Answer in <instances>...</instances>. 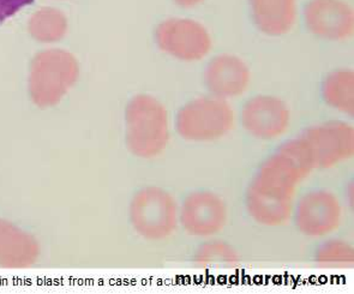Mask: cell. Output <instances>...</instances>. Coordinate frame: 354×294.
Returning <instances> with one entry per match:
<instances>
[{
  "label": "cell",
  "instance_id": "5b68a950",
  "mask_svg": "<svg viewBox=\"0 0 354 294\" xmlns=\"http://www.w3.org/2000/svg\"><path fill=\"white\" fill-rule=\"evenodd\" d=\"M130 221L143 239L161 241L177 231L179 205L167 190L159 186H146L132 197Z\"/></svg>",
  "mask_w": 354,
  "mask_h": 294
},
{
  "label": "cell",
  "instance_id": "ba28073f",
  "mask_svg": "<svg viewBox=\"0 0 354 294\" xmlns=\"http://www.w3.org/2000/svg\"><path fill=\"white\" fill-rule=\"evenodd\" d=\"M227 219L225 201L212 191H192L179 207V223L187 235L196 238L218 235L226 226Z\"/></svg>",
  "mask_w": 354,
  "mask_h": 294
},
{
  "label": "cell",
  "instance_id": "d6986e66",
  "mask_svg": "<svg viewBox=\"0 0 354 294\" xmlns=\"http://www.w3.org/2000/svg\"><path fill=\"white\" fill-rule=\"evenodd\" d=\"M34 0H0V24L17 14L21 9L32 4Z\"/></svg>",
  "mask_w": 354,
  "mask_h": 294
},
{
  "label": "cell",
  "instance_id": "e0dca14e",
  "mask_svg": "<svg viewBox=\"0 0 354 294\" xmlns=\"http://www.w3.org/2000/svg\"><path fill=\"white\" fill-rule=\"evenodd\" d=\"M195 266L201 268H233L241 261L236 250L221 240H209L196 250L192 257Z\"/></svg>",
  "mask_w": 354,
  "mask_h": 294
},
{
  "label": "cell",
  "instance_id": "52a82bcc",
  "mask_svg": "<svg viewBox=\"0 0 354 294\" xmlns=\"http://www.w3.org/2000/svg\"><path fill=\"white\" fill-rule=\"evenodd\" d=\"M297 230L309 238H323L337 231L342 220V207L335 194L328 190L306 192L295 204Z\"/></svg>",
  "mask_w": 354,
  "mask_h": 294
},
{
  "label": "cell",
  "instance_id": "7a4b0ae2",
  "mask_svg": "<svg viewBox=\"0 0 354 294\" xmlns=\"http://www.w3.org/2000/svg\"><path fill=\"white\" fill-rule=\"evenodd\" d=\"M171 138L167 109L149 94L132 98L125 109V140L132 154L155 158L164 153Z\"/></svg>",
  "mask_w": 354,
  "mask_h": 294
},
{
  "label": "cell",
  "instance_id": "5bb4252c",
  "mask_svg": "<svg viewBox=\"0 0 354 294\" xmlns=\"http://www.w3.org/2000/svg\"><path fill=\"white\" fill-rule=\"evenodd\" d=\"M40 255L37 240L14 223L0 219V266L28 268L37 262Z\"/></svg>",
  "mask_w": 354,
  "mask_h": 294
},
{
  "label": "cell",
  "instance_id": "9a60e30c",
  "mask_svg": "<svg viewBox=\"0 0 354 294\" xmlns=\"http://www.w3.org/2000/svg\"><path fill=\"white\" fill-rule=\"evenodd\" d=\"M324 102L347 117L354 116V73L351 68H337L327 75L322 83Z\"/></svg>",
  "mask_w": 354,
  "mask_h": 294
},
{
  "label": "cell",
  "instance_id": "30bf717a",
  "mask_svg": "<svg viewBox=\"0 0 354 294\" xmlns=\"http://www.w3.org/2000/svg\"><path fill=\"white\" fill-rule=\"evenodd\" d=\"M241 120L244 130L254 138L277 140L288 130L291 111L277 96L254 95L243 106Z\"/></svg>",
  "mask_w": 354,
  "mask_h": 294
},
{
  "label": "cell",
  "instance_id": "6da1fadb",
  "mask_svg": "<svg viewBox=\"0 0 354 294\" xmlns=\"http://www.w3.org/2000/svg\"><path fill=\"white\" fill-rule=\"evenodd\" d=\"M316 169L304 137L287 140L259 166L246 191V210L263 226L277 227L290 221L300 184Z\"/></svg>",
  "mask_w": 354,
  "mask_h": 294
},
{
  "label": "cell",
  "instance_id": "8992f818",
  "mask_svg": "<svg viewBox=\"0 0 354 294\" xmlns=\"http://www.w3.org/2000/svg\"><path fill=\"white\" fill-rule=\"evenodd\" d=\"M155 44L162 53L184 63L205 59L213 48V37L202 23L185 17L160 22L154 32Z\"/></svg>",
  "mask_w": 354,
  "mask_h": 294
},
{
  "label": "cell",
  "instance_id": "8fae6325",
  "mask_svg": "<svg viewBox=\"0 0 354 294\" xmlns=\"http://www.w3.org/2000/svg\"><path fill=\"white\" fill-rule=\"evenodd\" d=\"M304 22L313 35L326 41H345L354 33V12L345 0H310Z\"/></svg>",
  "mask_w": 354,
  "mask_h": 294
},
{
  "label": "cell",
  "instance_id": "3957f363",
  "mask_svg": "<svg viewBox=\"0 0 354 294\" xmlns=\"http://www.w3.org/2000/svg\"><path fill=\"white\" fill-rule=\"evenodd\" d=\"M80 77L75 55L63 50H46L32 59L29 94L32 102L47 109L60 102Z\"/></svg>",
  "mask_w": 354,
  "mask_h": 294
},
{
  "label": "cell",
  "instance_id": "2e32d148",
  "mask_svg": "<svg viewBox=\"0 0 354 294\" xmlns=\"http://www.w3.org/2000/svg\"><path fill=\"white\" fill-rule=\"evenodd\" d=\"M68 28L66 16L60 10L48 6L37 10L28 23V30L32 39L44 44L63 39L68 32Z\"/></svg>",
  "mask_w": 354,
  "mask_h": 294
},
{
  "label": "cell",
  "instance_id": "ac0fdd59",
  "mask_svg": "<svg viewBox=\"0 0 354 294\" xmlns=\"http://www.w3.org/2000/svg\"><path fill=\"white\" fill-rule=\"evenodd\" d=\"M315 261L319 267L328 269H346L353 267V245L342 239H330L318 246Z\"/></svg>",
  "mask_w": 354,
  "mask_h": 294
},
{
  "label": "cell",
  "instance_id": "7c38bea8",
  "mask_svg": "<svg viewBox=\"0 0 354 294\" xmlns=\"http://www.w3.org/2000/svg\"><path fill=\"white\" fill-rule=\"evenodd\" d=\"M203 81L210 95L236 99L250 86V68L238 55H218L205 66Z\"/></svg>",
  "mask_w": 354,
  "mask_h": 294
},
{
  "label": "cell",
  "instance_id": "9c48e42d",
  "mask_svg": "<svg viewBox=\"0 0 354 294\" xmlns=\"http://www.w3.org/2000/svg\"><path fill=\"white\" fill-rule=\"evenodd\" d=\"M304 137L313 151L316 169H328L353 158L354 127L342 120L321 122L306 129Z\"/></svg>",
  "mask_w": 354,
  "mask_h": 294
},
{
  "label": "cell",
  "instance_id": "ffe728a7",
  "mask_svg": "<svg viewBox=\"0 0 354 294\" xmlns=\"http://www.w3.org/2000/svg\"><path fill=\"white\" fill-rule=\"evenodd\" d=\"M205 0H174L176 4L182 6V8H185V9L195 8V6H198L202 3H205Z\"/></svg>",
  "mask_w": 354,
  "mask_h": 294
},
{
  "label": "cell",
  "instance_id": "277c9868",
  "mask_svg": "<svg viewBox=\"0 0 354 294\" xmlns=\"http://www.w3.org/2000/svg\"><path fill=\"white\" fill-rule=\"evenodd\" d=\"M234 111L227 100L200 96L178 111L176 130L183 140L208 143L221 140L234 127Z\"/></svg>",
  "mask_w": 354,
  "mask_h": 294
},
{
  "label": "cell",
  "instance_id": "4fadbf2b",
  "mask_svg": "<svg viewBox=\"0 0 354 294\" xmlns=\"http://www.w3.org/2000/svg\"><path fill=\"white\" fill-rule=\"evenodd\" d=\"M249 4L254 27L264 35L283 37L295 27L298 0H249Z\"/></svg>",
  "mask_w": 354,
  "mask_h": 294
}]
</instances>
